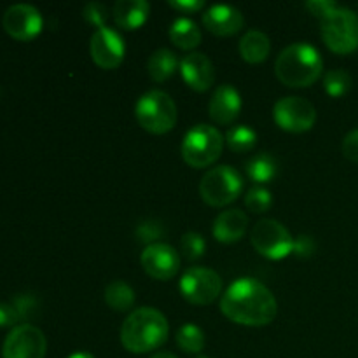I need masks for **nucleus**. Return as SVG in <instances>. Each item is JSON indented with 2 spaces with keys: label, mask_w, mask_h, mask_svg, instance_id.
<instances>
[{
  "label": "nucleus",
  "mask_w": 358,
  "mask_h": 358,
  "mask_svg": "<svg viewBox=\"0 0 358 358\" xmlns=\"http://www.w3.org/2000/svg\"><path fill=\"white\" fill-rule=\"evenodd\" d=\"M220 311L234 324L264 327L276 318L278 303L264 283L254 278H240L231 283L222 296Z\"/></svg>",
  "instance_id": "obj_1"
},
{
  "label": "nucleus",
  "mask_w": 358,
  "mask_h": 358,
  "mask_svg": "<svg viewBox=\"0 0 358 358\" xmlns=\"http://www.w3.org/2000/svg\"><path fill=\"white\" fill-rule=\"evenodd\" d=\"M168 320L154 308H138L126 318L121 327V343L131 353H149L166 343Z\"/></svg>",
  "instance_id": "obj_2"
},
{
  "label": "nucleus",
  "mask_w": 358,
  "mask_h": 358,
  "mask_svg": "<svg viewBox=\"0 0 358 358\" xmlns=\"http://www.w3.org/2000/svg\"><path fill=\"white\" fill-rule=\"evenodd\" d=\"M324 62L313 45L299 44L287 45L278 55L275 63L276 77L289 87H308L317 83L322 76Z\"/></svg>",
  "instance_id": "obj_3"
},
{
  "label": "nucleus",
  "mask_w": 358,
  "mask_h": 358,
  "mask_svg": "<svg viewBox=\"0 0 358 358\" xmlns=\"http://www.w3.org/2000/svg\"><path fill=\"white\" fill-rule=\"evenodd\" d=\"M138 124L152 135H164L177 124V105L164 91H149L135 105Z\"/></svg>",
  "instance_id": "obj_4"
},
{
  "label": "nucleus",
  "mask_w": 358,
  "mask_h": 358,
  "mask_svg": "<svg viewBox=\"0 0 358 358\" xmlns=\"http://www.w3.org/2000/svg\"><path fill=\"white\" fill-rule=\"evenodd\" d=\"M322 38L332 52L350 55L358 49V16L352 9L338 7L320 23Z\"/></svg>",
  "instance_id": "obj_5"
},
{
  "label": "nucleus",
  "mask_w": 358,
  "mask_h": 358,
  "mask_svg": "<svg viewBox=\"0 0 358 358\" xmlns=\"http://www.w3.org/2000/svg\"><path fill=\"white\" fill-rule=\"evenodd\" d=\"M224 140L217 128L198 124L185 135L182 142V157L192 168H206L215 163L222 154Z\"/></svg>",
  "instance_id": "obj_6"
},
{
  "label": "nucleus",
  "mask_w": 358,
  "mask_h": 358,
  "mask_svg": "<svg viewBox=\"0 0 358 358\" xmlns=\"http://www.w3.org/2000/svg\"><path fill=\"white\" fill-rule=\"evenodd\" d=\"M243 191V178L234 168L222 164L206 171L199 184L201 199L210 206L222 208L236 201Z\"/></svg>",
  "instance_id": "obj_7"
},
{
  "label": "nucleus",
  "mask_w": 358,
  "mask_h": 358,
  "mask_svg": "<svg viewBox=\"0 0 358 358\" xmlns=\"http://www.w3.org/2000/svg\"><path fill=\"white\" fill-rule=\"evenodd\" d=\"M252 245L266 259L280 261L292 254L294 238L280 222L273 219L259 220L252 229Z\"/></svg>",
  "instance_id": "obj_8"
},
{
  "label": "nucleus",
  "mask_w": 358,
  "mask_h": 358,
  "mask_svg": "<svg viewBox=\"0 0 358 358\" xmlns=\"http://www.w3.org/2000/svg\"><path fill=\"white\" fill-rule=\"evenodd\" d=\"M180 294L185 301L196 306L212 304L222 290V280L213 269L191 268L182 275Z\"/></svg>",
  "instance_id": "obj_9"
},
{
  "label": "nucleus",
  "mask_w": 358,
  "mask_h": 358,
  "mask_svg": "<svg viewBox=\"0 0 358 358\" xmlns=\"http://www.w3.org/2000/svg\"><path fill=\"white\" fill-rule=\"evenodd\" d=\"M275 122L290 133L310 131L317 121V110L308 100L301 96H285L278 100L273 108Z\"/></svg>",
  "instance_id": "obj_10"
},
{
  "label": "nucleus",
  "mask_w": 358,
  "mask_h": 358,
  "mask_svg": "<svg viewBox=\"0 0 358 358\" xmlns=\"http://www.w3.org/2000/svg\"><path fill=\"white\" fill-rule=\"evenodd\" d=\"M48 341L41 329L30 324L16 325L2 345V358H44Z\"/></svg>",
  "instance_id": "obj_11"
},
{
  "label": "nucleus",
  "mask_w": 358,
  "mask_h": 358,
  "mask_svg": "<svg viewBox=\"0 0 358 358\" xmlns=\"http://www.w3.org/2000/svg\"><path fill=\"white\" fill-rule=\"evenodd\" d=\"M91 59L103 70H114L122 63L126 45L121 35L108 27H101L91 35Z\"/></svg>",
  "instance_id": "obj_12"
},
{
  "label": "nucleus",
  "mask_w": 358,
  "mask_h": 358,
  "mask_svg": "<svg viewBox=\"0 0 358 358\" xmlns=\"http://www.w3.org/2000/svg\"><path fill=\"white\" fill-rule=\"evenodd\" d=\"M2 24L10 37L28 42L42 31V16L30 3H14L3 13Z\"/></svg>",
  "instance_id": "obj_13"
},
{
  "label": "nucleus",
  "mask_w": 358,
  "mask_h": 358,
  "mask_svg": "<svg viewBox=\"0 0 358 358\" xmlns=\"http://www.w3.org/2000/svg\"><path fill=\"white\" fill-rule=\"evenodd\" d=\"M142 268L154 280H171L180 269V257L173 247L166 243H154L142 252Z\"/></svg>",
  "instance_id": "obj_14"
},
{
  "label": "nucleus",
  "mask_w": 358,
  "mask_h": 358,
  "mask_svg": "<svg viewBox=\"0 0 358 358\" xmlns=\"http://www.w3.org/2000/svg\"><path fill=\"white\" fill-rule=\"evenodd\" d=\"M180 73L185 84L198 93H205L215 83V69L208 56L203 52H191L180 62Z\"/></svg>",
  "instance_id": "obj_15"
},
{
  "label": "nucleus",
  "mask_w": 358,
  "mask_h": 358,
  "mask_svg": "<svg viewBox=\"0 0 358 358\" xmlns=\"http://www.w3.org/2000/svg\"><path fill=\"white\" fill-rule=\"evenodd\" d=\"M243 14L231 6H212L203 14V24L217 37H231L243 28Z\"/></svg>",
  "instance_id": "obj_16"
},
{
  "label": "nucleus",
  "mask_w": 358,
  "mask_h": 358,
  "mask_svg": "<svg viewBox=\"0 0 358 358\" xmlns=\"http://www.w3.org/2000/svg\"><path fill=\"white\" fill-rule=\"evenodd\" d=\"M241 110V98L240 93L229 84H222L212 94L208 103L210 117L217 124H231L236 121Z\"/></svg>",
  "instance_id": "obj_17"
},
{
  "label": "nucleus",
  "mask_w": 358,
  "mask_h": 358,
  "mask_svg": "<svg viewBox=\"0 0 358 358\" xmlns=\"http://www.w3.org/2000/svg\"><path fill=\"white\" fill-rule=\"evenodd\" d=\"M248 217L241 210H226L213 222V236L220 243H236L245 236Z\"/></svg>",
  "instance_id": "obj_18"
},
{
  "label": "nucleus",
  "mask_w": 358,
  "mask_h": 358,
  "mask_svg": "<svg viewBox=\"0 0 358 358\" xmlns=\"http://www.w3.org/2000/svg\"><path fill=\"white\" fill-rule=\"evenodd\" d=\"M149 3L145 0H119L114 6L115 24L122 30H138L149 17Z\"/></svg>",
  "instance_id": "obj_19"
},
{
  "label": "nucleus",
  "mask_w": 358,
  "mask_h": 358,
  "mask_svg": "<svg viewBox=\"0 0 358 358\" xmlns=\"http://www.w3.org/2000/svg\"><path fill=\"white\" fill-rule=\"evenodd\" d=\"M271 42L261 30H248L240 41V55L247 63H262L269 56Z\"/></svg>",
  "instance_id": "obj_20"
},
{
  "label": "nucleus",
  "mask_w": 358,
  "mask_h": 358,
  "mask_svg": "<svg viewBox=\"0 0 358 358\" xmlns=\"http://www.w3.org/2000/svg\"><path fill=\"white\" fill-rule=\"evenodd\" d=\"M170 41L177 48L184 49V51H191V49L198 48L201 44V31H199L198 24L192 20L178 17V20L173 21L170 28Z\"/></svg>",
  "instance_id": "obj_21"
},
{
  "label": "nucleus",
  "mask_w": 358,
  "mask_h": 358,
  "mask_svg": "<svg viewBox=\"0 0 358 358\" xmlns=\"http://www.w3.org/2000/svg\"><path fill=\"white\" fill-rule=\"evenodd\" d=\"M178 66V59L170 49H157L152 56L149 58L147 63V70H149V76L152 77L156 83H164V80L170 79L175 73Z\"/></svg>",
  "instance_id": "obj_22"
},
{
  "label": "nucleus",
  "mask_w": 358,
  "mask_h": 358,
  "mask_svg": "<svg viewBox=\"0 0 358 358\" xmlns=\"http://www.w3.org/2000/svg\"><path fill=\"white\" fill-rule=\"evenodd\" d=\"M105 303L110 310L124 313V311L131 310L135 304V292L126 282L115 280V282L108 283L105 289Z\"/></svg>",
  "instance_id": "obj_23"
},
{
  "label": "nucleus",
  "mask_w": 358,
  "mask_h": 358,
  "mask_svg": "<svg viewBox=\"0 0 358 358\" xmlns=\"http://www.w3.org/2000/svg\"><path fill=\"white\" fill-rule=\"evenodd\" d=\"M247 173L255 184H268L278 173V163L271 154H257L247 163Z\"/></svg>",
  "instance_id": "obj_24"
},
{
  "label": "nucleus",
  "mask_w": 358,
  "mask_h": 358,
  "mask_svg": "<svg viewBox=\"0 0 358 358\" xmlns=\"http://www.w3.org/2000/svg\"><path fill=\"white\" fill-rule=\"evenodd\" d=\"M205 332L198 325L185 324L177 332V345L185 353H199L205 348Z\"/></svg>",
  "instance_id": "obj_25"
},
{
  "label": "nucleus",
  "mask_w": 358,
  "mask_h": 358,
  "mask_svg": "<svg viewBox=\"0 0 358 358\" xmlns=\"http://www.w3.org/2000/svg\"><path fill=\"white\" fill-rule=\"evenodd\" d=\"M226 142L233 152H248L255 147L257 143V135L252 128L248 126H233L227 131Z\"/></svg>",
  "instance_id": "obj_26"
},
{
  "label": "nucleus",
  "mask_w": 358,
  "mask_h": 358,
  "mask_svg": "<svg viewBox=\"0 0 358 358\" xmlns=\"http://www.w3.org/2000/svg\"><path fill=\"white\" fill-rule=\"evenodd\" d=\"M324 87L325 91H327L329 96L332 98L343 96V94L348 93L350 87H352V76L343 69L331 70V72L325 73Z\"/></svg>",
  "instance_id": "obj_27"
},
{
  "label": "nucleus",
  "mask_w": 358,
  "mask_h": 358,
  "mask_svg": "<svg viewBox=\"0 0 358 358\" xmlns=\"http://www.w3.org/2000/svg\"><path fill=\"white\" fill-rule=\"evenodd\" d=\"M245 205L252 213H264L271 208L273 198L271 192L264 187H252L245 196Z\"/></svg>",
  "instance_id": "obj_28"
},
{
  "label": "nucleus",
  "mask_w": 358,
  "mask_h": 358,
  "mask_svg": "<svg viewBox=\"0 0 358 358\" xmlns=\"http://www.w3.org/2000/svg\"><path fill=\"white\" fill-rule=\"evenodd\" d=\"M205 238L199 233H185L180 240V250L187 261H198L205 254Z\"/></svg>",
  "instance_id": "obj_29"
},
{
  "label": "nucleus",
  "mask_w": 358,
  "mask_h": 358,
  "mask_svg": "<svg viewBox=\"0 0 358 358\" xmlns=\"http://www.w3.org/2000/svg\"><path fill=\"white\" fill-rule=\"evenodd\" d=\"M164 234V227L157 220H143L136 227V240L143 245H154L157 243L161 236Z\"/></svg>",
  "instance_id": "obj_30"
},
{
  "label": "nucleus",
  "mask_w": 358,
  "mask_h": 358,
  "mask_svg": "<svg viewBox=\"0 0 358 358\" xmlns=\"http://www.w3.org/2000/svg\"><path fill=\"white\" fill-rule=\"evenodd\" d=\"M83 17L90 24H94V27L101 28V27H105V23H107L108 13H107V9H105L103 3L90 2V3H86V7L83 9Z\"/></svg>",
  "instance_id": "obj_31"
},
{
  "label": "nucleus",
  "mask_w": 358,
  "mask_h": 358,
  "mask_svg": "<svg viewBox=\"0 0 358 358\" xmlns=\"http://www.w3.org/2000/svg\"><path fill=\"white\" fill-rule=\"evenodd\" d=\"M338 3L332 2V0H310V2H306V9L310 10L313 16L320 17V20L329 16V14H331L332 10L338 9Z\"/></svg>",
  "instance_id": "obj_32"
},
{
  "label": "nucleus",
  "mask_w": 358,
  "mask_h": 358,
  "mask_svg": "<svg viewBox=\"0 0 358 358\" xmlns=\"http://www.w3.org/2000/svg\"><path fill=\"white\" fill-rule=\"evenodd\" d=\"M315 247H317V245H315L313 238L301 234V236H297L296 240H294L292 254L297 255V257H310L315 252Z\"/></svg>",
  "instance_id": "obj_33"
},
{
  "label": "nucleus",
  "mask_w": 358,
  "mask_h": 358,
  "mask_svg": "<svg viewBox=\"0 0 358 358\" xmlns=\"http://www.w3.org/2000/svg\"><path fill=\"white\" fill-rule=\"evenodd\" d=\"M343 154L352 163H358V129H353L343 140Z\"/></svg>",
  "instance_id": "obj_34"
},
{
  "label": "nucleus",
  "mask_w": 358,
  "mask_h": 358,
  "mask_svg": "<svg viewBox=\"0 0 358 358\" xmlns=\"http://www.w3.org/2000/svg\"><path fill=\"white\" fill-rule=\"evenodd\" d=\"M20 311L14 304L0 303V327H13L20 322Z\"/></svg>",
  "instance_id": "obj_35"
},
{
  "label": "nucleus",
  "mask_w": 358,
  "mask_h": 358,
  "mask_svg": "<svg viewBox=\"0 0 358 358\" xmlns=\"http://www.w3.org/2000/svg\"><path fill=\"white\" fill-rule=\"evenodd\" d=\"M168 3H170V7H173L175 10H178L182 14H194L205 7L203 0H170Z\"/></svg>",
  "instance_id": "obj_36"
},
{
  "label": "nucleus",
  "mask_w": 358,
  "mask_h": 358,
  "mask_svg": "<svg viewBox=\"0 0 358 358\" xmlns=\"http://www.w3.org/2000/svg\"><path fill=\"white\" fill-rule=\"evenodd\" d=\"M69 358H94V355H91V353L87 352H77V353H72Z\"/></svg>",
  "instance_id": "obj_37"
},
{
  "label": "nucleus",
  "mask_w": 358,
  "mask_h": 358,
  "mask_svg": "<svg viewBox=\"0 0 358 358\" xmlns=\"http://www.w3.org/2000/svg\"><path fill=\"white\" fill-rule=\"evenodd\" d=\"M150 358H177L173 355V353H168V352H159L156 353V355H152Z\"/></svg>",
  "instance_id": "obj_38"
},
{
  "label": "nucleus",
  "mask_w": 358,
  "mask_h": 358,
  "mask_svg": "<svg viewBox=\"0 0 358 358\" xmlns=\"http://www.w3.org/2000/svg\"><path fill=\"white\" fill-rule=\"evenodd\" d=\"M198 358H208V357H198Z\"/></svg>",
  "instance_id": "obj_39"
}]
</instances>
